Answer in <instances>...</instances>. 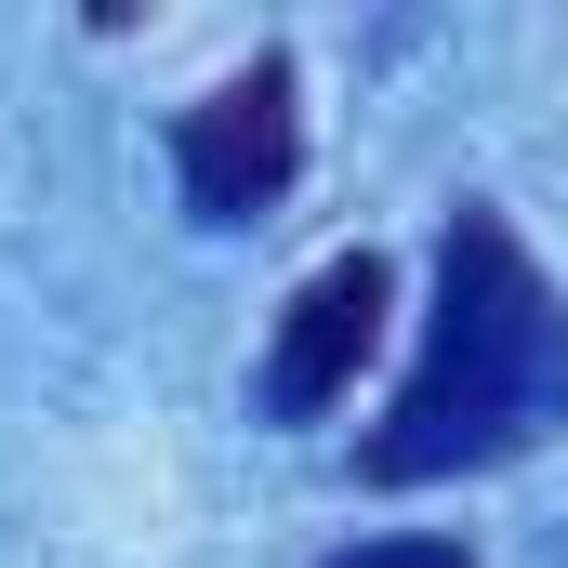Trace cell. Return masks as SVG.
<instances>
[{"instance_id":"cell-1","label":"cell","mask_w":568,"mask_h":568,"mask_svg":"<svg viewBox=\"0 0 568 568\" xmlns=\"http://www.w3.org/2000/svg\"><path fill=\"white\" fill-rule=\"evenodd\" d=\"M568 424V291L542 278V252L463 199L436 239V317L424 357L397 384V410L357 436L371 489H436V476H489L516 449H542Z\"/></svg>"},{"instance_id":"cell-2","label":"cell","mask_w":568,"mask_h":568,"mask_svg":"<svg viewBox=\"0 0 568 568\" xmlns=\"http://www.w3.org/2000/svg\"><path fill=\"white\" fill-rule=\"evenodd\" d=\"M291 172H304V93H291V67H239L225 93H199L185 120H172V185H185V212L199 225H252V212H278Z\"/></svg>"},{"instance_id":"cell-3","label":"cell","mask_w":568,"mask_h":568,"mask_svg":"<svg viewBox=\"0 0 568 568\" xmlns=\"http://www.w3.org/2000/svg\"><path fill=\"white\" fill-rule=\"evenodd\" d=\"M384 317H397V265H384V252H331L317 278L291 291L278 344H265V410H278V424H317V410H344V384L371 371Z\"/></svg>"},{"instance_id":"cell-4","label":"cell","mask_w":568,"mask_h":568,"mask_svg":"<svg viewBox=\"0 0 568 568\" xmlns=\"http://www.w3.org/2000/svg\"><path fill=\"white\" fill-rule=\"evenodd\" d=\"M331 568H476V556L436 542V529H397V542H357V556H331Z\"/></svg>"}]
</instances>
